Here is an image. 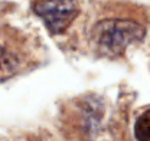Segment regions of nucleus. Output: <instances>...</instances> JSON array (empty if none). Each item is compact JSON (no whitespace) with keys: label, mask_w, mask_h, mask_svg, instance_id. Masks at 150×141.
Wrapping results in <instances>:
<instances>
[{"label":"nucleus","mask_w":150,"mask_h":141,"mask_svg":"<svg viewBox=\"0 0 150 141\" xmlns=\"http://www.w3.org/2000/svg\"><path fill=\"white\" fill-rule=\"evenodd\" d=\"M33 10L52 35L64 33L79 12L75 0H40Z\"/></svg>","instance_id":"nucleus-2"},{"label":"nucleus","mask_w":150,"mask_h":141,"mask_svg":"<svg viewBox=\"0 0 150 141\" xmlns=\"http://www.w3.org/2000/svg\"><path fill=\"white\" fill-rule=\"evenodd\" d=\"M19 69V61L15 53L0 46V82H4L16 75Z\"/></svg>","instance_id":"nucleus-3"},{"label":"nucleus","mask_w":150,"mask_h":141,"mask_svg":"<svg viewBox=\"0 0 150 141\" xmlns=\"http://www.w3.org/2000/svg\"><path fill=\"white\" fill-rule=\"evenodd\" d=\"M144 29L136 22L123 19L101 20L93 27L91 40L97 52L104 56H120L127 46L142 40Z\"/></svg>","instance_id":"nucleus-1"},{"label":"nucleus","mask_w":150,"mask_h":141,"mask_svg":"<svg viewBox=\"0 0 150 141\" xmlns=\"http://www.w3.org/2000/svg\"><path fill=\"white\" fill-rule=\"evenodd\" d=\"M134 135L137 141H150V109L137 118L134 125Z\"/></svg>","instance_id":"nucleus-4"}]
</instances>
